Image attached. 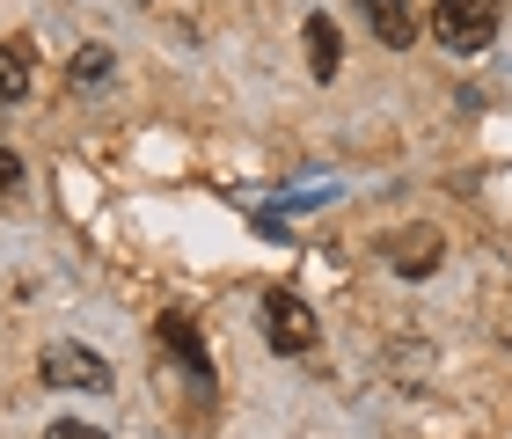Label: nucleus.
Instances as JSON below:
<instances>
[{
  "mask_svg": "<svg viewBox=\"0 0 512 439\" xmlns=\"http://www.w3.org/2000/svg\"><path fill=\"white\" fill-rule=\"evenodd\" d=\"M498 22H505V0H432V37L447 52L476 59L498 44Z\"/></svg>",
  "mask_w": 512,
  "mask_h": 439,
  "instance_id": "nucleus-1",
  "label": "nucleus"
},
{
  "mask_svg": "<svg viewBox=\"0 0 512 439\" xmlns=\"http://www.w3.org/2000/svg\"><path fill=\"white\" fill-rule=\"evenodd\" d=\"M264 337H271V352L300 359V352L315 344V308H308L293 286H271V293H264Z\"/></svg>",
  "mask_w": 512,
  "mask_h": 439,
  "instance_id": "nucleus-2",
  "label": "nucleus"
},
{
  "mask_svg": "<svg viewBox=\"0 0 512 439\" xmlns=\"http://www.w3.org/2000/svg\"><path fill=\"white\" fill-rule=\"evenodd\" d=\"M37 374L52 381V388H81V396H103V388H110V366L88 352V344H44Z\"/></svg>",
  "mask_w": 512,
  "mask_h": 439,
  "instance_id": "nucleus-3",
  "label": "nucleus"
},
{
  "mask_svg": "<svg viewBox=\"0 0 512 439\" xmlns=\"http://www.w3.org/2000/svg\"><path fill=\"white\" fill-rule=\"evenodd\" d=\"M388 264H395V279H432L439 257H447V242L432 235V227H410V235H388Z\"/></svg>",
  "mask_w": 512,
  "mask_h": 439,
  "instance_id": "nucleus-4",
  "label": "nucleus"
},
{
  "mask_svg": "<svg viewBox=\"0 0 512 439\" xmlns=\"http://www.w3.org/2000/svg\"><path fill=\"white\" fill-rule=\"evenodd\" d=\"M154 337H161V352H169V359L191 366V381H198V388H213V359H205V337H198V322H191V315H161V322H154Z\"/></svg>",
  "mask_w": 512,
  "mask_h": 439,
  "instance_id": "nucleus-5",
  "label": "nucleus"
},
{
  "mask_svg": "<svg viewBox=\"0 0 512 439\" xmlns=\"http://www.w3.org/2000/svg\"><path fill=\"white\" fill-rule=\"evenodd\" d=\"M359 15L374 22V37L388 44V52H410V44H417V15H410V0H359Z\"/></svg>",
  "mask_w": 512,
  "mask_h": 439,
  "instance_id": "nucleus-6",
  "label": "nucleus"
},
{
  "mask_svg": "<svg viewBox=\"0 0 512 439\" xmlns=\"http://www.w3.org/2000/svg\"><path fill=\"white\" fill-rule=\"evenodd\" d=\"M337 59H344L337 22H330V15H308V74H315V81H337Z\"/></svg>",
  "mask_w": 512,
  "mask_h": 439,
  "instance_id": "nucleus-7",
  "label": "nucleus"
},
{
  "mask_svg": "<svg viewBox=\"0 0 512 439\" xmlns=\"http://www.w3.org/2000/svg\"><path fill=\"white\" fill-rule=\"evenodd\" d=\"M110 66H118L110 44H81V52L66 59V81H74V88H96V81H110Z\"/></svg>",
  "mask_w": 512,
  "mask_h": 439,
  "instance_id": "nucleus-8",
  "label": "nucleus"
},
{
  "mask_svg": "<svg viewBox=\"0 0 512 439\" xmlns=\"http://www.w3.org/2000/svg\"><path fill=\"white\" fill-rule=\"evenodd\" d=\"M22 96H30V52L0 44V103H22Z\"/></svg>",
  "mask_w": 512,
  "mask_h": 439,
  "instance_id": "nucleus-9",
  "label": "nucleus"
},
{
  "mask_svg": "<svg viewBox=\"0 0 512 439\" xmlns=\"http://www.w3.org/2000/svg\"><path fill=\"white\" fill-rule=\"evenodd\" d=\"M44 439H110V432H96V425H81V418H59Z\"/></svg>",
  "mask_w": 512,
  "mask_h": 439,
  "instance_id": "nucleus-10",
  "label": "nucleus"
},
{
  "mask_svg": "<svg viewBox=\"0 0 512 439\" xmlns=\"http://www.w3.org/2000/svg\"><path fill=\"white\" fill-rule=\"evenodd\" d=\"M15 183H22V161H15L8 147H0V198H8V191H15Z\"/></svg>",
  "mask_w": 512,
  "mask_h": 439,
  "instance_id": "nucleus-11",
  "label": "nucleus"
}]
</instances>
